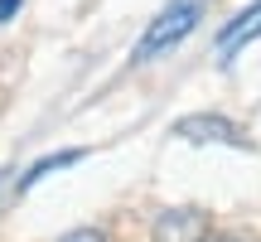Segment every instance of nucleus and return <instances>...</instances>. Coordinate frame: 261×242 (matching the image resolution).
Segmentation results:
<instances>
[{
  "label": "nucleus",
  "mask_w": 261,
  "mask_h": 242,
  "mask_svg": "<svg viewBox=\"0 0 261 242\" xmlns=\"http://www.w3.org/2000/svg\"><path fill=\"white\" fill-rule=\"evenodd\" d=\"M83 160V150H54V155H44V160H34L29 165V175L19 179V189H34L44 175H54V170H68V165H77Z\"/></svg>",
  "instance_id": "39448f33"
},
{
  "label": "nucleus",
  "mask_w": 261,
  "mask_h": 242,
  "mask_svg": "<svg viewBox=\"0 0 261 242\" xmlns=\"http://www.w3.org/2000/svg\"><path fill=\"white\" fill-rule=\"evenodd\" d=\"M174 136L194 140V146H203V140H223V146H242V150H247L242 126H237V121H227V116H218V112H194V116L174 121Z\"/></svg>",
  "instance_id": "7ed1b4c3"
},
{
  "label": "nucleus",
  "mask_w": 261,
  "mask_h": 242,
  "mask_svg": "<svg viewBox=\"0 0 261 242\" xmlns=\"http://www.w3.org/2000/svg\"><path fill=\"white\" fill-rule=\"evenodd\" d=\"M203 15H208V0H169V5L145 25V34L136 39V54L130 58H136V63H150V58L169 54L174 44H184V39L198 29Z\"/></svg>",
  "instance_id": "f257e3e1"
},
{
  "label": "nucleus",
  "mask_w": 261,
  "mask_h": 242,
  "mask_svg": "<svg viewBox=\"0 0 261 242\" xmlns=\"http://www.w3.org/2000/svg\"><path fill=\"white\" fill-rule=\"evenodd\" d=\"M208 237H213V223L203 208H165L150 233V242H208Z\"/></svg>",
  "instance_id": "f03ea898"
},
{
  "label": "nucleus",
  "mask_w": 261,
  "mask_h": 242,
  "mask_svg": "<svg viewBox=\"0 0 261 242\" xmlns=\"http://www.w3.org/2000/svg\"><path fill=\"white\" fill-rule=\"evenodd\" d=\"M15 10H19V0H0V25H5V19L15 15Z\"/></svg>",
  "instance_id": "0eeeda50"
},
{
  "label": "nucleus",
  "mask_w": 261,
  "mask_h": 242,
  "mask_svg": "<svg viewBox=\"0 0 261 242\" xmlns=\"http://www.w3.org/2000/svg\"><path fill=\"white\" fill-rule=\"evenodd\" d=\"M256 29H261V0H252L237 19H227V25H223V34H218V54H223V63H232V54L256 34Z\"/></svg>",
  "instance_id": "20e7f679"
},
{
  "label": "nucleus",
  "mask_w": 261,
  "mask_h": 242,
  "mask_svg": "<svg viewBox=\"0 0 261 242\" xmlns=\"http://www.w3.org/2000/svg\"><path fill=\"white\" fill-rule=\"evenodd\" d=\"M58 242H107V233H102V228H73V233L58 237Z\"/></svg>",
  "instance_id": "423d86ee"
},
{
  "label": "nucleus",
  "mask_w": 261,
  "mask_h": 242,
  "mask_svg": "<svg viewBox=\"0 0 261 242\" xmlns=\"http://www.w3.org/2000/svg\"><path fill=\"white\" fill-rule=\"evenodd\" d=\"M208 242H242V237H232V233H213Z\"/></svg>",
  "instance_id": "6e6552de"
}]
</instances>
